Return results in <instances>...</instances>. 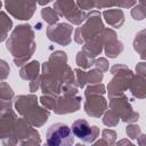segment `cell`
Here are the masks:
<instances>
[{
  "mask_svg": "<svg viewBox=\"0 0 146 146\" xmlns=\"http://www.w3.org/2000/svg\"><path fill=\"white\" fill-rule=\"evenodd\" d=\"M103 122L104 124L108 125V127H114L119 123V116L112 111L110 110L108 112H106V114L104 115V119H103Z\"/></svg>",
  "mask_w": 146,
  "mask_h": 146,
  "instance_id": "ac0fdd59",
  "label": "cell"
},
{
  "mask_svg": "<svg viewBox=\"0 0 146 146\" xmlns=\"http://www.w3.org/2000/svg\"><path fill=\"white\" fill-rule=\"evenodd\" d=\"M16 114L10 110L9 112L0 115V139L3 145H10L16 125Z\"/></svg>",
  "mask_w": 146,
  "mask_h": 146,
  "instance_id": "ba28073f",
  "label": "cell"
},
{
  "mask_svg": "<svg viewBox=\"0 0 146 146\" xmlns=\"http://www.w3.org/2000/svg\"><path fill=\"white\" fill-rule=\"evenodd\" d=\"M107 104L106 100L100 97L98 94H92L87 96V100L84 103V111L88 115L94 117H99L106 110Z\"/></svg>",
  "mask_w": 146,
  "mask_h": 146,
  "instance_id": "30bf717a",
  "label": "cell"
},
{
  "mask_svg": "<svg viewBox=\"0 0 146 146\" xmlns=\"http://www.w3.org/2000/svg\"><path fill=\"white\" fill-rule=\"evenodd\" d=\"M17 144H19V145L41 144L39 132L35 129H33L24 117L17 119L14 135L10 140V145H17Z\"/></svg>",
  "mask_w": 146,
  "mask_h": 146,
  "instance_id": "3957f363",
  "label": "cell"
},
{
  "mask_svg": "<svg viewBox=\"0 0 146 146\" xmlns=\"http://www.w3.org/2000/svg\"><path fill=\"white\" fill-rule=\"evenodd\" d=\"M116 144H117V145H120V144H132V143H131V141H129V140L123 139V140H121V141H117Z\"/></svg>",
  "mask_w": 146,
  "mask_h": 146,
  "instance_id": "484cf974",
  "label": "cell"
},
{
  "mask_svg": "<svg viewBox=\"0 0 146 146\" xmlns=\"http://www.w3.org/2000/svg\"><path fill=\"white\" fill-rule=\"evenodd\" d=\"M41 15H42L43 19H44L46 22H48L49 24H54V23H56V22L58 21L57 14H56L55 10H52L51 8H44V9H42Z\"/></svg>",
  "mask_w": 146,
  "mask_h": 146,
  "instance_id": "e0dca14e",
  "label": "cell"
},
{
  "mask_svg": "<svg viewBox=\"0 0 146 146\" xmlns=\"http://www.w3.org/2000/svg\"><path fill=\"white\" fill-rule=\"evenodd\" d=\"M8 11L18 19H30L34 13L35 3H30L25 0H6Z\"/></svg>",
  "mask_w": 146,
  "mask_h": 146,
  "instance_id": "52a82bcc",
  "label": "cell"
},
{
  "mask_svg": "<svg viewBox=\"0 0 146 146\" xmlns=\"http://www.w3.org/2000/svg\"><path fill=\"white\" fill-rule=\"evenodd\" d=\"M104 17L108 24H111L114 27H120L123 23V13L121 10H105Z\"/></svg>",
  "mask_w": 146,
  "mask_h": 146,
  "instance_id": "7c38bea8",
  "label": "cell"
},
{
  "mask_svg": "<svg viewBox=\"0 0 146 146\" xmlns=\"http://www.w3.org/2000/svg\"><path fill=\"white\" fill-rule=\"evenodd\" d=\"M132 16L135 17V19H143L144 16H145V13H144V9L143 7H136L133 10H132Z\"/></svg>",
  "mask_w": 146,
  "mask_h": 146,
  "instance_id": "603a6c76",
  "label": "cell"
},
{
  "mask_svg": "<svg viewBox=\"0 0 146 146\" xmlns=\"http://www.w3.org/2000/svg\"><path fill=\"white\" fill-rule=\"evenodd\" d=\"M81 105V98L76 95L67 96L63 98L56 99V106H55V113L57 114H66V113H72L75 112L80 108Z\"/></svg>",
  "mask_w": 146,
  "mask_h": 146,
  "instance_id": "8fae6325",
  "label": "cell"
},
{
  "mask_svg": "<svg viewBox=\"0 0 146 146\" xmlns=\"http://www.w3.org/2000/svg\"><path fill=\"white\" fill-rule=\"evenodd\" d=\"M0 7H1V1H0Z\"/></svg>",
  "mask_w": 146,
  "mask_h": 146,
  "instance_id": "4316f807",
  "label": "cell"
},
{
  "mask_svg": "<svg viewBox=\"0 0 146 146\" xmlns=\"http://www.w3.org/2000/svg\"><path fill=\"white\" fill-rule=\"evenodd\" d=\"M55 7L62 16H65L74 24H80L87 17V15L82 10H79L73 0H57Z\"/></svg>",
  "mask_w": 146,
  "mask_h": 146,
  "instance_id": "8992f818",
  "label": "cell"
},
{
  "mask_svg": "<svg viewBox=\"0 0 146 146\" xmlns=\"http://www.w3.org/2000/svg\"><path fill=\"white\" fill-rule=\"evenodd\" d=\"M76 63L79 66H82L83 68H88L92 65V57H90L89 55L87 56V54L84 51H80L78 54V57H76Z\"/></svg>",
  "mask_w": 146,
  "mask_h": 146,
  "instance_id": "2e32d148",
  "label": "cell"
},
{
  "mask_svg": "<svg viewBox=\"0 0 146 146\" xmlns=\"http://www.w3.org/2000/svg\"><path fill=\"white\" fill-rule=\"evenodd\" d=\"M9 73V67L6 64V62L0 60V79H6Z\"/></svg>",
  "mask_w": 146,
  "mask_h": 146,
  "instance_id": "7402d4cb",
  "label": "cell"
},
{
  "mask_svg": "<svg viewBox=\"0 0 146 146\" xmlns=\"http://www.w3.org/2000/svg\"><path fill=\"white\" fill-rule=\"evenodd\" d=\"M47 144L50 146H68L74 143V135L65 123H55L47 130Z\"/></svg>",
  "mask_w": 146,
  "mask_h": 146,
  "instance_id": "277c9868",
  "label": "cell"
},
{
  "mask_svg": "<svg viewBox=\"0 0 146 146\" xmlns=\"http://www.w3.org/2000/svg\"><path fill=\"white\" fill-rule=\"evenodd\" d=\"M78 5L81 9H91L95 7V0H78Z\"/></svg>",
  "mask_w": 146,
  "mask_h": 146,
  "instance_id": "44dd1931",
  "label": "cell"
},
{
  "mask_svg": "<svg viewBox=\"0 0 146 146\" xmlns=\"http://www.w3.org/2000/svg\"><path fill=\"white\" fill-rule=\"evenodd\" d=\"M74 137L79 138L83 143L92 144L99 136V128L97 125H90L87 120L80 119L72 123L71 127Z\"/></svg>",
  "mask_w": 146,
  "mask_h": 146,
  "instance_id": "5b68a950",
  "label": "cell"
},
{
  "mask_svg": "<svg viewBox=\"0 0 146 146\" xmlns=\"http://www.w3.org/2000/svg\"><path fill=\"white\" fill-rule=\"evenodd\" d=\"M39 73V63L36 60L31 62L30 64L25 65L21 70V76L25 80H33L38 76Z\"/></svg>",
  "mask_w": 146,
  "mask_h": 146,
  "instance_id": "4fadbf2b",
  "label": "cell"
},
{
  "mask_svg": "<svg viewBox=\"0 0 146 146\" xmlns=\"http://www.w3.org/2000/svg\"><path fill=\"white\" fill-rule=\"evenodd\" d=\"M105 92V88L103 84H97L94 87H89L86 90V96L88 95H92V94H104Z\"/></svg>",
  "mask_w": 146,
  "mask_h": 146,
  "instance_id": "ffe728a7",
  "label": "cell"
},
{
  "mask_svg": "<svg viewBox=\"0 0 146 146\" xmlns=\"http://www.w3.org/2000/svg\"><path fill=\"white\" fill-rule=\"evenodd\" d=\"M11 19L5 13H0V42L6 39L9 30L11 29Z\"/></svg>",
  "mask_w": 146,
  "mask_h": 146,
  "instance_id": "5bb4252c",
  "label": "cell"
},
{
  "mask_svg": "<svg viewBox=\"0 0 146 146\" xmlns=\"http://www.w3.org/2000/svg\"><path fill=\"white\" fill-rule=\"evenodd\" d=\"M116 139V132L111 129H104L102 132V139L95 140L94 144H105V145H113Z\"/></svg>",
  "mask_w": 146,
  "mask_h": 146,
  "instance_id": "9a60e30c",
  "label": "cell"
},
{
  "mask_svg": "<svg viewBox=\"0 0 146 146\" xmlns=\"http://www.w3.org/2000/svg\"><path fill=\"white\" fill-rule=\"evenodd\" d=\"M7 49L15 57L16 66L23 65L34 51L33 31L30 25H19L13 32L10 39L7 42Z\"/></svg>",
  "mask_w": 146,
  "mask_h": 146,
  "instance_id": "6da1fadb",
  "label": "cell"
},
{
  "mask_svg": "<svg viewBox=\"0 0 146 146\" xmlns=\"http://www.w3.org/2000/svg\"><path fill=\"white\" fill-rule=\"evenodd\" d=\"M136 0H117L115 1V3H117L120 7H130L135 3Z\"/></svg>",
  "mask_w": 146,
  "mask_h": 146,
  "instance_id": "cb8c5ba5",
  "label": "cell"
},
{
  "mask_svg": "<svg viewBox=\"0 0 146 146\" xmlns=\"http://www.w3.org/2000/svg\"><path fill=\"white\" fill-rule=\"evenodd\" d=\"M96 65H97V67H100V66H103V71H107V70H108L107 60H106V59H104V58H100V59L96 60Z\"/></svg>",
  "mask_w": 146,
  "mask_h": 146,
  "instance_id": "d4e9b609",
  "label": "cell"
},
{
  "mask_svg": "<svg viewBox=\"0 0 146 146\" xmlns=\"http://www.w3.org/2000/svg\"><path fill=\"white\" fill-rule=\"evenodd\" d=\"M125 131H127L128 137L131 138V139H137V138L141 135L140 128H139L138 125H136V124H130V125H128L127 129H125Z\"/></svg>",
  "mask_w": 146,
  "mask_h": 146,
  "instance_id": "d6986e66",
  "label": "cell"
},
{
  "mask_svg": "<svg viewBox=\"0 0 146 146\" xmlns=\"http://www.w3.org/2000/svg\"><path fill=\"white\" fill-rule=\"evenodd\" d=\"M73 27L68 24H58L57 26H50L47 30L48 38L59 44H68L71 41V33Z\"/></svg>",
  "mask_w": 146,
  "mask_h": 146,
  "instance_id": "9c48e42d",
  "label": "cell"
},
{
  "mask_svg": "<svg viewBox=\"0 0 146 146\" xmlns=\"http://www.w3.org/2000/svg\"><path fill=\"white\" fill-rule=\"evenodd\" d=\"M36 97L33 95L18 96L15 102V107L17 112L32 125L41 127L47 122L49 117V112L40 107L36 102Z\"/></svg>",
  "mask_w": 146,
  "mask_h": 146,
  "instance_id": "7a4b0ae2",
  "label": "cell"
}]
</instances>
